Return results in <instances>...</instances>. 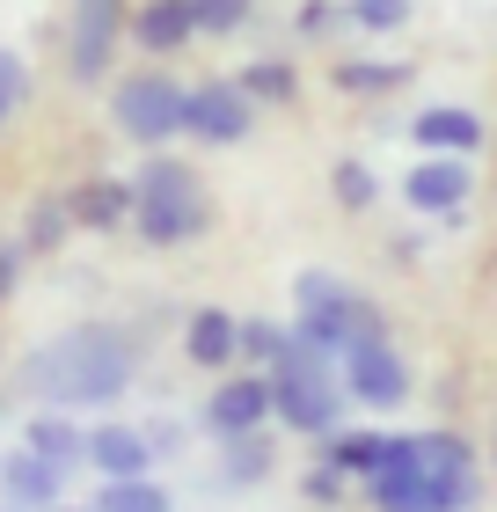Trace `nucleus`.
Instances as JSON below:
<instances>
[{
  "instance_id": "2",
  "label": "nucleus",
  "mask_w": 497,
  "mask_h": 512,
  "mask_svg": "<svg viewBox=\"0 0 497 512\" xmlns=\"http://www.w3.org/2000/svg\"><path fill=\"white\" fill-rule=\"evenodd\" d=\"M264 381H271V417L286 432H307V439H329V432H344V381H337V359L322 352V344H307L293 322H286V337H278V359L264 366Z\"/></svg>"
},
{
  "instance_id": "17",
  "label": "nucleus",
  "mask_w": 497,
  "mask_h": 512,
  "mask_svg": "<svg viewBox=\"0 0 497 512\" xmlns=\"http://www.w3.org/2000/svg\"><path fill=\"white\" fill-rule=\"evenodd\" d=\"M191 198H205V183H198V169L183 154H147V169L132 176V213L139 205H191Z\"/></svg>"
},
{
  "instance_id": "27",
  "label": "nucleus",
  "mask_w": 497,
  "mask_h": 512,
  "mask_svg": "<svg viewBox=\"0 0 497 512\" xmlns=\"http://www.w3.org/2000/svg\"><path fill=\"white\" fill-rule=\"evenodd\" d=\"M191 15H198L205 37H234V30H249L256 0H191Z\"/></svg>"
},
{
  "instance_id": "30",
  "label": "nucleus",
  "mask_w": 497,
  "mask_h": 512,
  "mask_svg": "<svg viewBox=\"0 0 497 512\" xmlns=\"http://www.w3.org/2000/svg\"><path fill=\"white\" fill-rule=\"evenodd\" d=\"M300 498H307V505H344V498H351V476L329 469V461H315V469H307V483H300Z\"/></svg>"
},
{
  "instance_id": "13",
  "label": "nucleus",
  "mask_w": 497,
  "mask_h": 512,
  "mask_svg": "<svg viewBox=\"0 0 497 512\" xmlns=\"http://www.w3.org/2000/svg\"><path fill=\"white\" fill-rule=\"evenodd\" d=\"M88 469H96V483L154 476V447H147V432H139V425H117V417L88 425Z\"/></svg>"
},
{
  "instance_id": "9",
  "label": "nucleus",
  "mask_w": 497,
  "mask_h": 512,
  "mask_svg": "<svg viewBox=\"0 0 497 512\" xmlns=\"http://www.w3.org/2000/svg\"><path fill=\"white\" fill-rule=\"evenodd\" d=\"M271 425V381L264 374H220V388L205 395V432L212 439H249Z\"/></svg>"
},
{
  "instance_id": "23",
  "label": "nucleus",
  "mask_w": 497,
  "mask_h": 512,
  "mask_svg": "<svg viewBox=\"0 0 497 512\" xmlns=\"http://www.w3.org/2000/svg\"><path fill=\"white\" fill-rule=\"evenodd\" d=\"M329 81H337L344 96H388V88L410 81V66H395V59H337Z\"/></svg>"
},
{
  "instance_id": "12",
  "label": "nucleus",
  "mask_w": 497,
  "mask_h": 512,
  "mask_svg": "<svg viewBox=\"0 0 497 512\" xmlns=\"http://www.w3.org/2000/svg\"><path fill=\"white\" fill-rule=\"evenodd\" d=\"M59 498H66V469H52V461H44V454H30V447L0 454V505L52 512Z\"/></svg>"
},
{
  "instance_id": "20",
  "label": "nucleus",
  "mask_w": 497,
  "mask_h": 512,
  "mask_svg": "<svg viewBox=\"0 0 497 512\" xmlns=\"http://www.w3.org/2000/svg\"><path fill=\"white\" fill-rule=\"evenodd\" d=\"M271 469H278V439H271V432L220 439V483H227V491H256Z\"/></svg>"
},
{
  "instance_id": "33",
  "label": "nucleus",
  "mask_w": 497,
  "mask_h": 512,
  "mask_svg": "<svg viewBox=\"0 0 497 512\" xmlns=\"http://www.w3.org/2000/svg\"><path fill=\"white\" fill-rule=\"evenodd\" d=\"M22 256H30L22 242H0V300L15 293V278H22Z\"/></svg>"
},
{
  "instance_id": "29",
  "label": "nucleus",
  "mask_w": 497,
  "mask_h": 512,
  "mask_svg": "<svg viewBox=\"0 0 497 512\" xmlns=\"http://www.w3.org/2000/svg\"><path fill=\"white\" fill-rule=\"evenodd\" d=\"M278 337H286V322H264V315H249V322H242V359L256 366V374H264V366L278 359Z\"/></svg>"
},
{
  "instance_id": "22",
  "label": "nucleus",
  "mask_w": 497,
  "mask_h": 512,
  "mask_svg": "<svg viewBox=\"0 0 497 512\" xmlns=\"http://www.w3.org/2000/svg\"><path fill=\"white\" fill-rule=\"evenodd\" d=\"M176 491H161V476H117V483H96L88 512H169Z\"/></svg>"
},
{
  "instance_id": "37",
  "label": "nucleus",
  "mask_w": 497,
  "mask_h": 512,
  "mask_svg": "<svg viewBox=\"0 0 497 512\" xmlns=\"http://www.w3.org/2000/svg\"><path fill=\"white\" fill-rule=\"evenodd\" d=\"M0 512H22V505H0Z\"/></svg>"
},
{
  "instance_id": "26",
  "label": "nucleus",
  "mask_w": 497,
  "mask_h": 512,
  "mask_svg": "<svg viewBox=\"0 0 497 512\" xmlns=\"http://www.w3.org/2000/svg\"><path fill=\"white\" fill-rule=\"evenodd\" d=\"M329 198H337L344 213H366V205L381 198V183H373L366 161H337V169H329Z\"/></svg>"
},
{
  "instance_id": "28",
  "label": "nucleus",
  "mask_w": 497,
  "mask_h": 512,
  "mask_svg": "<svg viewBox=\"0 0 497 512\" xmlns=\"http://www.w3.org/2000/svg\"><path fill=\"white\" fill-rule=\"evenodd\" d=\"M344 15L359 22V30H373V37H395L402 22H410V0H344Z\"/></svg>"
},
{
  "instance_id": "19",
  "label": "nucleus",
  "mask_w": 497,
  "mask_h": 512,
  "mask_svg": "<svg viewBox=\"0 0 497 512\" xmlns=\"http://www.w3.org/2000/svg\"><path fill=\"white\" fill-rule=\"evenodd\" d=\"M132 227H139L154 249H176V242H198L205 227H212V205H205V198H191V205H139Z\"/></svg>"
},
{
  "instance_id": "6",
  "label": "nucleus",
  "mask_w": 497,
  "mask_h": 512,
  "mask_svg": "<svg viewBox=\"0 0 497 512\" xmlns=\"http://www.w3.org/2000/svg\"><path fill=\"white\" fill-rule=\"evenodd\" d=\"M256 125V103L242 96V81H191L183 96V139L198 147H242Z\"/></svg>"
},
{
  "instance_id": "4",
  "label": "nucleus",
  "mask_w": 497,
  "mask_h": 512,
  "mask_svg": "<svg viewBox=\"0 0 497 512\" xmlns=\"http://www.w3.org/2000/svg\"><path fill=\"white\" fill-rule=\"evenodd\" d=\"M183 96H191V81L161 74V66H139V74L117 81L110 118H117V132H125L139 154H161L169 139H183Z\"/></svg>"
},
{
  "instance_id": "25",
  "label": "nucleus",
  "mask_w": 497,
  "mask_h": 512,
  "mask_svg": "<svg viewBox=\"0 0 497 512\" xmlns=\"http://www.w3.org/2000/svg\"><path fill=\"white\" fill-rule=\"evenodd\" d=\"M66 235H74V213H66V198H37L30 213H22V249H30V256H52Z\"/></svg>"
},
{
  "instance_id": "3",
  "label": "nucleus",
  "mask_w": 497,
  "mask_h": 512,
  "mask_svg": "<svg viewBox=\"0 0 497 512\" xmlns=\"http://www.w3.org/2000/svg\"><path fill=\"white\" fill-rule=\"evenodd\" d=\"M293 330L307 344H322L329 359H344L351 344L388 337V322H381V308H373L366 293H351L337 271H300L293 278Z\"/></svg>"
},
{
  "instance_id": "31",
  "label": "nucleus",
  "mask_w": 497,
  "mask_h": 512,
  "mask_svg": "<svg viewBox=\"0 0 497 512\" xmlns=\"http://www.w3.org/2000/svg\"><path fill=\"white\" fill-rule=\"evenodd\" d=\"M22 96H30V66H22V52L0 44V110H15Z\"/></svg>"
},
{
  "instance_id": "38",
  "label": "nucleus",
  "mask_w": 497,
  "mask_h": 512,
  "mask_svg": "<svg viewBox=\"0 0 497 512\" xmlns=\"http://www.w3.org/2000/svg\"><path fill=\"white\" fill-rule=\"evenodd\" d=\"M0 118H8V110H0Z\"/></svg>"
},
{
  "instance_id": "35",
  "label": "nucleus",
  "mask_w": 497,
  "mask_h": 512,
  "mask_svg": "<svg viewBox=\"0 0 497 512\" xmlns=\"http://www.w3.org/2000/svg\"><path fill=\"white\" fill-rule=\"evenodd\" d=\"M52 512H88V505H66V498H59V505H52Z\"/></svg>"
},
{
  "instance_id": "7",
  "label": "nucleus",
  "mask_w": 497,
  "mask_h": 512,
  "mask_svg": "<svg viewBox=\"0 0 497 512\" xmlns=\"http://www.w3.org/2000/svg\"><path fill=\"white\" fill-rule=\"evenodd\" d=\"M359 491H366L373 512H439L432 476L417 469V432H388V461L359 483Z\"/></svg>"
},
{
  "instance_id": "32",
  "label": "nucleus",
  "mask_w": 497,
  "mask_h": 512,
  "mask_svg": "<svg viewBox=\"0 0 497 512\" xmlns=\"http://www.w3.org/2000/svg\"><path fill=\"white\" fill-rule=\"evenodd\" d=\"M337 22H351V15L337 8V0H307V8H300V22H293V30H300V37H329V30H337Z\"/></svg>"
},
{
  "instance_id": "11",
  "label": "nucleus",
  "mask_w": 497,
  "mask_h": 512,
  "mask_svg": "<svg viewBox=\"0 0 497 512\" xmlns=\"http://www.w3.org/2000/svg\"><path fill=\"white\" fill-rule=\"evenodd\" d=\"M125 37L147 59H176L183 44L198 37V15H191V0H139V8L125 15Z\"/></svg>"
},
{
  "instance_id": "15",
  "label": "nucleus",
  "mask_w": 497,
  "mask_h": 512,
  "mask_svg": "<svg viewBox=\"0 0 497 512\" xmlns=\"http://www.w3.org/2000/svg\"><path fill=\"white\" fill-rule=\"evenodd\" d=\"M410 139H417L424 154H461L468 161L490 132H483V118L468 103H432V110H417V118H410Z\"/></svg>"
},
{
  "instance_id": "24",
  "label": "nucleus",
  "mask_w": 497,
  "mask_h": 512,
  "mask_svg": "<svg viewBox=\"0 0 497 512\" xmlns=\"http://www.w3.org/2000/svg\"><path fill=\"white\" fill-rule=\"evenodd\" d=\"M234 81H242V96H249V103H293V96H300L293 59H249Z\"/></svg>"
},
{
  "instance_id": "16",
  "label": "nucleus",
  "mask_w": 497,
  "mask_h": 512,
  "mask_svg": "<svg viewBox=\"0 0 497 512\" xmlns=\"http://www.w3.org/2000/svg\"><path fill=\"white\" fill-rule=\"evenodd\" d=\"M22 447H30V454H44V461H52V469H66V476H74V469H88V425H74V417H66V410H52V403L22 417Z\"/></svg>"
},
{
  "instance_id": "1",
  "label": "nucleus",
  "mask_w": 497,
  "mask_h": 512,
  "mask_svg": "<svg viewBox=\"0 0 497 512\" xmlns=\"http://www.w3.org/2000/svg\"><path fill=\"white\" fill-rule=\"evenodd\" d=\"M139 374V337L125 322H74L59 330L44 352H30L22 381H30L52 410H88V403H117Z\"/></svg>"
},
{
  "instance_id": "18",
  "label": "nucleus",
  "mask_w": 497,
  "mask_h": 512,
  "mask_svg": "<svg viewBox=\"0 0 497 512\" xmlns=\"http://www.w3.org/2000/svg\"><path fill=\"white\" fill-rule=\"evenodd\" d=\"M66 213H74V227H96V235H110V227L132 220V183L125 176H88L66 191Z\"/></svg>"
},
{
  "instance_id": "34",
  "label": "nucleus",
  "mask_w": 497,
  "mask_h": 512,
  "mask_svg": "<svg viewBox=\"0 0 497 512\" xmlns=\"http://www.w3.org/2000/svg\"><path fill=\"white\" fill-rule=\"evenodd\" d=\"M139 432H147V447H154V454H176V439H183L169 417H154V425H139Z\"/></svg>"
},
{
  "instance_id": "8",
  "label": "nucleus",
  "mask_w": 497,
  "mask_h": 512,
  "mask_svg": "<svg viewBox=\"0 0 497 512\" xmlns=\"http://www.w3.org/2000/svg\"><path fill=\"white\" fill-rule=\"evenodd\" d=\"M125 37V0H74V30H66V74L96 88L110 74V52Z\"/></svg>"
},
{
  "instance_id": "21",
  "label": "nucleus",
  "mask_w": 497,
  "mask_h": 512,
  "mask_svg": "<svg viewBox=\"0 0 497 512\" xmlns=\"http://www.w3.org/2000/svg\"><path fill=\"white\" fill-rule=\"evenodd\" d=\"M322 461H329V469H344L351 483H366L373 469H381V461H388V432H329L322 439Z\"/></svg>"
},
{
  "instance_id": "36",
  "label": "nucleus",
  "mask_w": 497,
  "mask_h": 512,
  "mask_svg": "<svg viewBox=\"0 0 497 512\" xmlns=\"http://www.w3.org/2000/svg\"><path fill=\"white\" fill-rule=\"evenodd\" d=\"M490 461H497V432H490Z\"/></svg>"
},
{
  "instance_id": "10",
  "label": "nucleus",
  "mask_w": 497,
  "mask_h": 512,
  "mask_svg": "<svg viewBox=\"0 0 497 512\" xmlns=\"http://www.w3.org/2000/svg\"><path fill=\"white\" fill-rule=\"evenodd\" d=\"M402 198H410V213L424 220H454L468 198H476V176H468L461 154H424L410 176H402Z\"/></svg>"
},
{
  "instance_id": "5",
  "label": "nucleus",
  "mask_w": 497,
  "mask_h": 512,
  "mask_svg": "<svg viewBox=\"0 0 497 512\" xmlns=\"http://www.w3.org/2000/svg\"><path fill=\"white\" fill-rule=\"evenodd\" d=\"M337 381H344V395L359 410H402V403H410V366H402V352L388 337L351 344V352L337 359Z\"/></svg>"
},
{
  "instance_id": "14",
  "label": "nucleus",
  "mask_w": 497,
  "mask_h": 512,
  "mask_svg": "<svg viewBox=\"0 0 497 512\" xmlns=\"http://www.w3.org/2000/svg\"><path fill=\"white\" fill-rule=\"evenodd\" d=\"M183 352H191V366H205V374H227V366L242 359V315L191 308L183 315Z\"/></svg>"
}]
</instances>
